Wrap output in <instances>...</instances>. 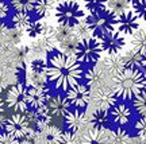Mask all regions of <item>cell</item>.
I'll return each instance as SVG.
<instances>
[{
	"label": "cell",
	"instance_id": "d6a6232c",
	"mask_svg": "<svg viewBox=\"0 0 146 144\" xmlns=\"http://www.w3.org/2000/svg\"><path fill=\"white\" fill-rule=\"evenodd\" d=\"M15 77H16L18 84L27 85V82H29V73H27V66L25 62L19 63V65L15 67Z\"/></svg>",
	"mask_w": 146,
	"mask_h": 144
},
{
	"label": "cell",
	"instance_id": "f35d334b",
	"mask_svg": "<svg viewBox=\"0 0 146 144\" xmlns=\"http://www.w3.org/2000/svg\"><path fill=\"white\" fill-rule=\"evenodd\" d=\"M134 128H135L137 136H141V137L146 139V117L138 118Z\"/></svg>",
	"mask_w": 146,
	"mask_h": 144
},
{
	"label": "cell",
	"instance_id": "4fadbf2b",
	"mask_svg": "<svg viewBox=\"0 0 146 144\" xmlns=\"http://www.w3.org/2000/svg\"><path fill=\"white\" fill-rule=\"evenodd\" d=\"M99 41L103 51H106L107 54H119L126 45L123 34H120L119 31L115 30L108 32L107 35L99 38Z\"/></svg>",
	"mask_w": 146,
	"mask_h": 144
},
{
	"label": "cell",
	"instance_id": "30bf717a",
	"mask_svg": "<svg viewBox=\"0 0 146 144\" xmlns=\"http://www.w3.org/2000/svg\"><path fill=\"white\" fill-rule=\"evenodd\" d=\"M84 80L85 84L88 85L91 89H99V87L107 86V82L111 80V76L106 72V69L100 65H94V66H89V69L84 73Z\"/></svg>",
	"mask_w": 146,
	"mask_h": 144
},
{
	"label": "cell",
	"instance_id": "ffe728a7",
	"mask_svg": "<svg viewBox=\"0 0 146 144\" xmlns=\"http://www.w3.org/2000/svg\"><path fill=\"white\" fill-rule=\"evenodd\" d=\"M110 144H130L131 136L130 133L122 127H118L116 129H107Z\"/></svg>",
	"mask_w": 146,
	"mask_h": 144
},
{
	"label": "cell",
	"instance_id": "484cf974",
	"mask_svg": "<svg viewBox=\"0 0 146 144\" xmlns=\"http://www.w3.org/2000/svg\"><path fill=\"white\" fill-rule=\"evenodd\" d=\"M123 61H125L126 69H141L142 54L137 53L135 50H129L123 54Z\"/></svg>",
	"mask_w": 146,
	"mask_h": 144
},
{
	"label": "cell",
	"instance_id": "2e32d148",
	"mask_svg": "<svg viewBox=\"0 0 146 144\" xmlns=\"http://www.w3.org/2000/svg\"><path fill=\"white\" fill-rule=\"evenodd\" d=\"M110 116H111V121H112L115 125H118V127H125V125H127V124L131 121L133 112H131L130 107H129L127 104L119 103L111 109Z\"/></svg>",
	"mask_w": 146,
	"mask_h": 144
},
{
	"label": "cell",
	"instance_id": "ba28073f",
	"mask_svg": "<svg viewBox=\"0 0 146 144\" xmlns=\"http://www.w3.org/2000/svg\"><path fill=\"white\" fill-rule=\"evenodd\" d=\"M31 124L27 120L25 113H14L10 118H7V127H5V132H8L16 139H23L26 137L27 133L30 132V127Z\"/></svg>",
	"mask_w": 146,
	"mask_h": 144
},
{
	"label": "cell",
	"instance_id": "60d3db41",
	"mask_svg": "<svg viewBox=\"0 0 146 144\" xmlns=\"http://www.w3.org/2000/svg\"><path fill=\"white\" fill-rule=\"evenodd\" d=\"M130 144H146V139L141 136H135V137H131Z\"/></svg>",
	"mask_w": 146,
	"mask_h": 144
},
{
	"label": "cell",
	"instance_id": "74e56055",
	"mask_svg": "<svg viewBox=\"0 0 146 144\" xmlns=\"http://www.w3.org/2000/svg\"><path fill=\"white\" fill-rule=\"evenodd\" d=\"M12 12V5L7 0H0V20H5Z\"/></svg>",
	"mask_w": 146,
	"mask_h": 144
},
{
	"label": "cell",
	"instance_id": "5bb4252c",
	"mask_svg": "<svg viewBox=\"0 0 146 144\" xmlns=\"http://www.w3.org/2000/svg\"><path fill=\"white\" fill-rule=\"evenodd\" d=\"M49 92L46 87H38V86H27L26 90V101L27 107L30 109H39L45 107L49 101Z\"/></svg>",
	"mask_w": 146,
	"mask_h": 144
},
{
	"label": "cell",
	"instance_id": "4316f807",
	"mask_svg": "<svg viewBox=\"0 0 146 144\" xmlns=\"http://www.w3.org/2000/svg\"><path fill=\"white\" fill-rule=\"evenodd\" d=\"M38 0H10L15 12H27L30 14L34 11Z\"/></svg>",
	"mask_w": 146,
	"mask_h": 144
},
{
	"label": "cell",
	"instance_id": "f1b7e54d",
	"mask_svg": "<svg viewBox=\"0 0 146 144\" xmlns=\"http://www.w3.org/2000/svg\"><path fill=\"white\" fill-rule=\"evenodd\" d=\"M11 22H12L14 27H16L18 30H26L27 26L31 22V18H30V15L27 12H15L12 15Z\"/></svg>",
	"mask_w": 146,
	"mask_h": 144
},
{
	"label": "cell",
	"instance_id": "8d00e7d4",
	"mask_svg": "<svg viewBox=\"0 0 146 144\" xmlns=\"http://www.w3.org/2000/svg\"><path fill=\"white\" fill-rule=\"evenodd\" d=\"M133 11L139 18V20L146 22V0H141L133 5Z\"/></svg>",
	"mask_w": 146,
	"mask_h": 144
},
{
	"label": "cell",
	"instance_id": "7bdbcfd3",
	"mask_svg": "<svg viewBox=\"0 0 146 144\" xmlns=\"http://www.w3.org/2000/svg\"><path fill=\"white\" fill-rule=\"evenodd\" d=\"M141 69H143V72H146V54L142 55V61H141Z\"/></svg>",
	"mask_w": 146,
	"mask_h": 144
},
{
	"label": "cell",
	"instance_id": "d6986e66",
	"mask_svg": "<svg viewBox=\"0 0 146 144\" xmlns=\"http://www.w3.org/2000/svg\"><path fill=\"white\" fill-rule=\"evenodd\" d=\"M89 123L92 125V128L106 131V129H110V125H111V116H110L108 110L96 109L94 113H92V117H91V121H89Z\"/></svg>",
	"mask_w": 146,
	"mask_h": 144
},
{
	"label": "cell",
	"instance_id": "7a4b0ae2",
	"mask_svg": "<svg viewBox=\"0 0 146 144\" xmlns=\"http://www.w3.org/2000/svg\"><path fill=\"white\" fill-rule=\"evenodd\" d=\"M112 89L118 98L133 100L143 90V73L139 69H125L112 78Z\"/></svg>",
	"mask_w": 146,
	"mask_h": 144
},
{
	"label": "cell",
	"instance_id": "6da1fadb",
	"mask_svg": "<svg viewBox=\"0 0 146 144\" xmlns=\"http://www.w3.org/2000/svg\"><path fill=\"white\" fill-rule=\"evenodd\" d=\"M52 54L53 55L47 62V80L54 85L56 89L68 92L73 85L78 84V81L83 78L84 73L81 65L76 58L69 54L61 51Z\"/></svg>",
	"mask_w": 146,
	"mask_h": 144
},
{
	"label": "cell",
	"instance_id": "3957f363",
	"mask_svg": "<svg viewBox=\"0 0 146 144\" xmlns=\"http://www.w3.org/2000/svg\"><path fill=\"white\" fill-rule=\"evenodd\" d=\"M116 19L118 16L106 8V10L94 12V14H88V16L85 18V23L91 28L92 35L95 38H102L115 30Z\"/></svg>",
	"mask_w": 146,
	"mask_h": 144
},
{
	"label": "cell",
	"instance_id": "5b68a950",
	"mask_svg": "<svg viewBox=\"0 0 146 144\" xmlns=\"http://www.w3.org/2000/svg\"><path fill=\"white\" fill-rule=\"evenodd\" d=\"M56 18H57L58 24L66 27H73L78 24L84 18V11L77 1H60L56 7Z\"/></svg>",
	"mask_w": 146,
	"mask_h": 144
},
{
	"label": "cell",
	"instance_id": "52a82bcc",
	"mask_svg": "<svg viewBox=\"0 0 146 144\" xmlns=\"http://www.w3.org/2000/svg\"><path fill=\"white\" fill-rule=\"evenodd\" d=\"M26 90H27L26 85L16 84L7 93V100H5L7 107L12 109L15 113H25L29 109L26 101Z\"/></svg>",
	"mask_w": 146,
	"mask_h": 144
},
{
	"label": "cell",
	"instance_id": "bcb514c9",
	"mask_svg": "<svg viewBox=\"0 0 146 144\" xmlns=\"http://www.w3.org/2000/svg\"><path fill=\"white\" fill-rule=\"evenodd\" d=\"M129 1H130L131 4L134 5V4H135V3H138V1H141V0H129Z\"/></svg>",
	"mask_w": 146,
	"mask_h": 144
},
{
	"label": "cell",
	"instance_id": "ab89813d",
	"mask_svg": "<svg viewBox=\"0 0 146 144\" xmlns=\"http://www.w3.org/2000/svg\"><path fill=\"white\" fill-rule=\"evenodd\" d=\"M0 144H19V139L14 137L8 132H1L0 133Z\"/></svg>",
	"mask_w": 146,
	"mask_h": 144
},
{
	"label": "cell",
	"instance_id": "e575fe53",
	"mask_svg": "<svg viewBox=\"0 0 146 144\" xmlns=\"http://www.w3.org/2000/svg\"><path fill=\"white\" fill-rule=\"evenodd\" d=\"M47 81H49V80H47L46 74H35V73H31V74L29 76V82H30L31 86L45 87Z\"/></svg>",
	"mask_w": 146,
	"mask_h": 144
},
{
	"label": "cell",
	"instance_id": "7dc6e473",
	"mask_svg": "<svg viewBox=\"0 0 146 144\" xmlns=\"http://www.w3.org/2000/svg\"><path fill=\"white\" fill-rule=\"evenodd\" d=\"M60 1H66V0H58V3H60ZM70 1H77V3H78L80 0H70Z\"/></svg>",
	"mask_w": 146,
	"mask_h": 144
},
{
	"label": "cell",
	"instance_id": "44dd1931",
	"mask_svg": "<svg viewBox=\"0 0 146 144\" xmlns=\"http://www.w3.org/2000/svg\"><path fill=\"white\" fill-rule=\"evenodd\" d=\"M58 0H38L34 12L38 18H49L53 11H56Z\"/></svg>",
	"mask_w": 146,
	"mask_h": 144
},
{
	"label": "cell",
	"instance_id": "9c48e42d",
	"mask_svg": "<svg viewBox=\"0 0 146 144\" xmlns=\"http://www.w3.org/2000/svg\"><path fill=\"white\" fill-rule=\"evenodd\" d=\"M69 103L77 109L85 108L91 101V87L87 84H76L66 92Z\"/></svg>",
	"mask_w": 146,
	"mask_h": 144
},
{
	"label": "cell",
	"instance_id": "4dcf8cb0",
	"mask_svg": "<svg viewBox=\"0 0 146 144\" xmlns=\"http://www.w3.org/2000/svg\"><path fill=\"white\" fill-rule=\"evenodd\" d=\"M84 5H85V10L88 11L89 14H94L98 11L106 10L107 0H84Z\"/></svg>",
	"mask_w": 146,
	"mask_h": 144
},
{
	"label": "cell",
	"instance_id": "9a60e30c",
	"mask_svg": "<svg viewBox=\"0 0 146 144\" xmlns=\"http://www.w3.org/2000/svg\"><path fill=\"white\" fill-rule=\"evenodd\" d=\"M49 112L52 113L53 117H64L65 114L70 110V103L66 96H61V94H56L49 98L46 104Z\"/></svg>",
	"mask_w": 146,
	"mask_h": 144
},
{
	"label": "cell",
	"instance_id": "f546056e",
	"mask_svg": "<svg viewBox=\"0 0 146 144\" xmlns=\"http://www.w3.org/2000/svg\"><path fill=\"white\" fill-rule=\"evenodd\" d=\"M133 105L137 113L141 117H146V89H143L139 94H137L133 100Z\"/></svg>",
	"mask_w": 146,
	"mask_h": 144
},
{
	"label": "cell",
	"instance_id": "e0dca14e",
	"mask_svg": "<svg viewBox=\"0 0 146 144\" xmlns=\"http://www.w3.org/2000/svg\"><path fill=\"white\" fill-rule=\"evenodd\" d=\"M102 66L106 69V72L108 73L111 78H114L116 74L123 72L126 69L125 61H123V55L122 54H108L107 57L103 59Z\"/></svg>",
	"mask_w": 146,
	"mask_h": 144
},
{
	"label": "cell",
	"instance_id": "836d02e7",
	"mask_svg": "<svg viewBox=\"0 0 146 144\" xmlns=\"http://www.w3.org/2000/svg\"><path fill=\"white\" fill-rule=\"evenodd\" d=\"M31 73L35 74H46L47 72V62L43 58H34L30 63Z\"/></svg>",
	"mask_w": 146,
	"mask_h": 144
},
{
	"label": "cell",
	"instance_id": "7c38bea8",
	"mask_svg": "<svg viewBox=\"0 0 146 144\" xmlns=\"http://www.w3.org/2000/svg\"><path fill=\"white\" fill-rule=\"evenodd\" d=\"M116 27L118 31L123 35H133L139 28V18L133 10H129L118 15L116 19Z\"/></svg>",
	"mask_w": 146,
	"mask_h": 144
},
{
	"label": "cell",
	"instance_id": "1f68e13d",
	"mask_svg": "<svg viewBox=\"0 0 146 144\" xmlns=\"http://www.w3.org/2000/svg\"><path fill=\"white\" fill-rule=\"evenodd\" d=\"M43 30H45V24L41 20H31L26 28L29 36H31V38H36V36L42 35Z\"/></svg>",
	"mask_w": 146,
	"mask_h": 144
},
{
	"label": "cell",
	"instance_id": "8fae6325",
	"mask_svg": "<svg viewBox=\"0 0 146 144\" xmlns=\"http://www.w3.org/2000/svg\"><path fill=\"white\" fill-rule=\"evenodd\" d=\"M64 118H65V124H66L68 131L74 132V133L83 132L84 129L91 124L85 112H83V110H80L77 108L73 109V110H69L68 113L64 116Z\"/></svg>",
	"mask_w": 146,
	"mask_h": 144
},
{
	"label": "cell",
	"instance_id": "cb8c5ba5",
	"mask_svg": "<svg viewBox=\"0 0 146 144\" xmlns=\"http://www.w3.org/2000/svg\"><path fill=\"white\" fill-rule=\"evenodd\" d=\"M41 135L43 137V144H60L62 132L54 125H47L41 132Z\"/></svg>",
	"mask_w": 146,
	"mask_h": 144
},
{
	"label": "cell",
	"instance_id": "f6af8a7d",
	"mask_svg": "<svg viewBox=\"0 0 146 144\" xmlns=\"http://www.w3.org/2000/svg\"><path fill=\"white\" fill-rule=\"evenodd\" d=\"M143 89H146V72L143 73Z\"/></svg>",
	"mask_w": 146,
	"mask_h": 144
},
{
	"label": "cell",
	"instance_id": "d590c367",
	"mask_svg": "<svg viewBox=\"0 0 146 144\" xmlns=\"http://www.w3.org/2000/svg\"><path fill=\"white\" fill-rule=\"evenodd\" d=\"M60 144H81V139L78 137V133L66 131V132H62V135H61Z\"/></svg>",
	"mask_w": 146,
	"mask_h": 144
},
{
	"label": "cell",
	"instance_id": "ee69618b",
	"mask_svg": "<svg viewBox=\"0 0 146 144\" xmlns=\"http://www.w3.org/2000/svg\"><path fill=\"white\" fill-rule=\"evenodd\" d=\"M3 112H4V103H3V100L0 98V116L3 114Z\"/></svg>",
	"mask_w": 146,
	"mask_h": 144
},
{
	"label": "cell",
	"instance_id": "7402d4cb",
	"mask_svg": "<svg viewBox=\"0 0 146 144\" xmlns=\"http://www.w3.org/2000/svg\"><path fill=\"white\" fill-rule=\"evenodd\" d=\"M52 118H53V116H52V113L49 112V109H47L46 105L39 109H35V131L42 132L47 125H50Z\"/></svg>",
	"mask_w": 146,
	"mask_h": 144
},
{
	"label": "cell",
	"instance_id": "8992f818",
	"mask_svg": "<svg viewBox=\"0 0 146 144\" xmlns=\"http://www.w3.org/2000/svg\"><path fill=\"white\" fill-rule=\"evenodd\" d=\"M92 104L96 109L102 110H111L115 105L118 104V96L114 92L112 87L103 86L99 89H95L94 93L91 94Z\"/></svg>",
	"mask_w": 146,
	"mask_h": 144
},
{
	"label": "cell",
	"instance_id": "83f0119b",
	"mask_svg": "<svg viewBox=\"0 0 146 144\" xmlns=\"http://www.w3.org/2000/svg\"><path fill=\"white\" fill-rule=\"evenodd\" d=\"M73 30V34H74V36H76V39H77L78 42L80 41H84V39H88V38H92V31H91V28L88 27V24L85 23V20H81L78 24H76V26L72 28Z\"/></svg>",
	"mask_w": 146,
	"mask_h": 144
},
{
	"label": "cell",
	"instance_id": "ac0fdd59",
	"mask_svg": "<svg viewBox=\"0 0 146 144\" xmlns=\"http://www.w3.org/2000/svg\"><path fill=\"white\" fill-rule=\"evenodd\" d=\"M81 144H110L108 136H107V129H89L85 132L81 137Z\"/></svg>",
	"mask_w": 146,
	"mask_h": 144
},
{
	"label": "cell",
	"instance_id": "d4e9b609",
	"mask_svg": "<svg viewBox=\"0 0 146 144\" xmlns=\"http://www.w3.org/2000/svg\"><path fill=\"white\" fill-rule=\"evenodd\" d=\"M106 8L111 12H114L118 16L120 14H123L126 11L133 10V4L129 0H107V5Z\"/></svg>",
	"mask_w": 146,
	"mask_h": 144
},
{
	"label": "cell",
	"instance_id": "277c9868",
	"mask_svg": "<svg viewBox=\"0 0 146 144\" xmlns=\"http://www.w3.org/2000/svg\"><path fill=\"white\" fill-rule=\"evenodd\" d=\"M102 53H103V49H102L99 38L92 36V38L78 42L77 46H76V50H74V58L80 63L94 66L100 59Z\"/></svg>",
	"mask_w": 146,
	"mask_h": 144
},
{
	"label": "cell",
	"instance_id": "b9f144b4",
	"mask_svg": "<svg viewBox=\"0 0 146 144\" xmlns=\"http://www.w3.org/2000/svg\"><path fill=\"white\" fill-rule=\"evenodd\" d=\"M5 127H7V118L3 117V114L0 116V133L5 132Z\"/></svg>",
	"mask_w": 146,
	"mask_h": 144
},
{
	"label": "cell",
	"instance_id": "603a6c76",
	"mask_svg": "<svg viewBox=\"0 0 146 144\" xmlns=\"http://www.w3.org/2000/svg\"><path fill=\"white\" fill-rule=\"evenodd\" d=\"M130 46L133 50H135L139 54H146V30L138 28V30L131 35Z\"/></svg>",
	"mask_w": 146,
	"mask_h": 144
}]
</instances>
